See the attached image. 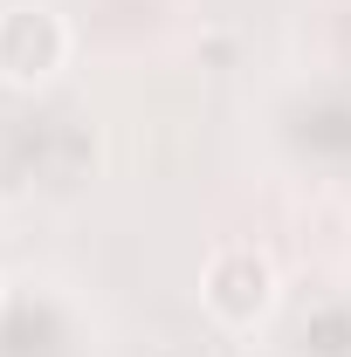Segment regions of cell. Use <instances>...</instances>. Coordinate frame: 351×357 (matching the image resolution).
<instances>
[{"label":"cell","instance_id":"2","mask_svg":"<svg viewBox=\"0 0 351 357\" xmlns=\"http://www.w3.org/2000/svg\"><path fill=\"white\" fill-rule=\"evenodd\" d=\"M69 62V28L55 7H0V76L7 83H48Z\"/></svg>","mask_w":351,"mask_h":357},{"label":"cell","instance_id":"1","mask_svg":"<svg viewBox=\"0 0 351 357\" xmlns=\"http://www.w3.org/2000/svg\"><path fill=\"white\" fill-rule=\"evenodd\" d=\"M200 303L220 323H234V330L262 323L268 303H275V261H268L262 248H220L214 261H207V275H200Z\"/></svg>","mask_w":351,"mask_h":357}]
</instances>
